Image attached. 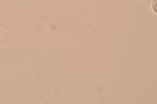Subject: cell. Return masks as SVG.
<instances>
[{
    "mask_svg": "<svg viewBox=\"0 0 157 104\" xmlns=\"http://www.w3.org/2000/svg\"><path fill=\"white\" fill-rule=\"evenodd\" d=\"M152 11L156 12V1H155V0H153V2H152Z\"/></svg>",
    "mask_w": 157,
    "mask_h": 104,
    "instance_id": "1",
    "label": "cell"
}]
</instances>
